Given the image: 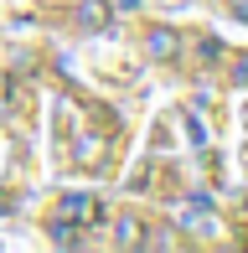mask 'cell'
<instances>
[{"mask_svg":"<svg viewBox=\"0 0 248 253\" xmlns=\"http://www.w3.org/2000/svg\"><path fill=\"white\" fill-rule=\"evenodd\" d=\"M233 78H238V83H248V57H243V67H238V73H233Z\"/></svg>","mask_w":248,"mask_h":253,"instance_id":"52a82bcc","label":"cell"},{"mask_svg":"<svg viewBox=\"0 0 248 253\" xmlns=\"http://www.w3.org/2000/svg\"><path fill=\"white\" fill-rule=\"evenodd\" d=\"M176 52H181V37H176L171 26H150L145 31V57H150V62H176Z\"/></svg>","mask_w":248,"mask_h":253,"instance_id":"3957f363","label":"cell"},{"mask_svg":"<svg viewBox=\"0 0 248 253\" xmlns=\"http://www.w3.org/2000/svg\"><path fill=\"white\" fill-rule=\"evenodd\" d=\"M47 238L57 248H78V243H83V238H78V222H67V217H52V222H47Z\"/></svg>","mask_w":248,"mask_h":253,"instance_id":"8992f818","label":"cell"},{"mask_svg":"<svg viewBox=\"0 0 248 253\" xmlns=\"http://www.w3.org/2000/svg\"><path fill=\"white\" fill-rule=\"evenodd\" d=\"M207 202H212L207 191H197V197H191V202L181 207V227H186V233H197V238H212V233H217V227H222L217 217L207 212Z\"/></svg>","mask_w":248,"mask_h":253,"instance_id":"7a4b0ae2","label":"cell"},{"mask_svg":"<svg viewBox=\"0 0 248 253\" xmlns=\"http://www.w3.org/2000/svg\"><path fill=\"white\" fill-rule=\"evenodd\" d=\"M114 243L119 248H145V243H150V238H145V222H140V217H119V222H114Z\"/></svg>","mask_w":248,"mask_h":253,"instance_id":"5b68a950","label":"cell"},{"mask_svg":"<svg viewBox=\"0 0 248 253\" xmlns=\"http://www.w3.org/2000/svg\"><path fill=\"white\" fill-rule=\"evenodd\" d=\"M57 217H67V222H78V227H93V222H104V202H98L93 191H62Z\"/></svg>","mask_w":248,"mask_h":253,"instance_id":"6da1fadb","label":"cell"},{"mask_svg":"<svg viewBox=\"0 0 248 253\" xmlns=\"http://www.w3.org/2000/svg\"><path fill=\"white\" fill-rule=\"evenodd\" d=\"M114 21V5L109 0H78V26L83 31H104Z\"/></svg>","mask_w":248,"mask_h":253,"instance_id":"277c9868","label":"cell"}]
</instances>
